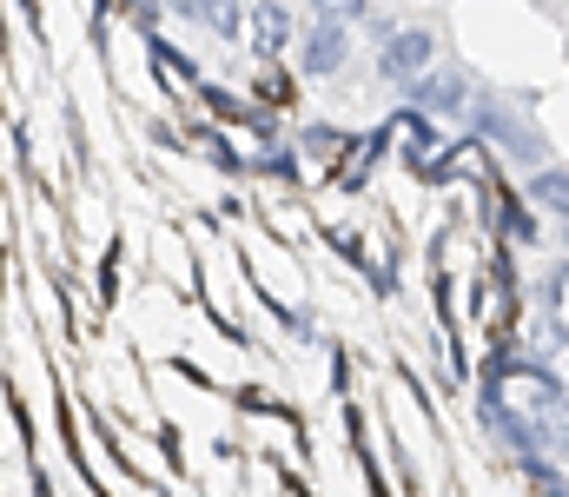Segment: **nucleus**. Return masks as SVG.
Here are the masks:
<instances>
[{
  "instance_id": "obj_13",
  "label": "nucleus",
  "mask_w": 569,
  "mask_h": 497,
  "mask_svg": "<svg viewBox=\"0 0 569 497\" xmlns=\"http://www.w3.org/2000/svg\"><path fill=\"white\" fill-rule=\"evenodd\" d=\"M557 239H563V252H569V219H563V232H557Z\"/></svg>"
},
{
  "instance_id": "obj_3",
  "label": "nucleus",
  "mask_w": 569,
  "mask_h": 497,
  "mask_svg": "<svg viewBox=\"0 0 569 497\" xmlns=\"http://www.w3.org/2000/svg\"><path fill=\"white\" fill-rule=\"evenodd\" d=\"M411 100H418V113H430V120H463L470 107H477V87H470V67H430L425 80L411 87Z\"/></svg>"
},
{
  "instance_id": "obj_10",
  "label": "nucleus",
  "mask_w": 569,
  "mask_h": 497,
  "mask_svg": "<svg viewBox=\"0 0 569 497\" xmlns=\"http://www.w3.org/2000/svg\"><path fill=\"white\" fill-rule=\"evenodd\" d=\"M305 7H311V20H338V27L371 20V0H305Z\"/></svg>"
},
{
  "instance_id": "obj_8",
  "label": "nucleus",
  "mask_w": 569,
  "mask_h": 497,
  "mask_svg": "<svg viewBox=\"0 0 569 497\" xmlns=\"http://www.w3.org/2000/svg\"><path fill=\"white\" fill-rule=\"evenodd\" d=\"M530 418H537V431H543V451H563L569 458V391H543Z\"/></svg>"
},
{
  "instance_id": "obj_7",
  "label": "nucleus",
  "mask_w": 569,
  "mask_h": 497,
  "mask_svg": "<svg viewBox=\"0 0 569 497\" xmlns=\"http://www.w3.org/2000/svg\"><path fill=\"white\" fill-rule=\"evenodd\" d=\"M523 199L563 226V219H569V166H537V172L523 179Z\"/></svg>"
},
{
  "instance_id": "obj_9",
  "label": "nucleus",
  "mask_w": 569,
  "mask_h": 497,
  "mask_svg": "<svg viewBox=\"0 0 569 497\" xmlns=\"http://www.w3.org/2000/svg\"><path fill=\"white\" fill-rule=\"evenodd\" d=\"M199 27H206L212 40H239V33L252 27V7H246V0H206Z\"/></svg>"
},
{
  "instance_id": "obj_4",
  "label": "nucleus",
  "mask_w": 569,
  "mask_h": 497,
  "mask_svg": "<svg viewBox=\"0 0 569 497\" xmlns=\"http://www.w3.org/2000/svg\"><path fill=\"white\" fill-rule=\"evenodd\" d=\"M345 60H351V27L311 20V27L298 33V73H305V80H338Z\"/></svg>"
},
{
  "instance_id": "obj_5",
  "label": "nucleus",
  "mask_w": 569,
  "mask_h": 497,
  "mask_svg": "<svg viewBox=\"0 0 569 497\" xmlns=\"http://www.w3.org/2000/svg\"><path fill=\"white\" fill-rule=\"evenodd\" d=\"M483 425L523 458V465H543V431H537V418H523V411H510V405H497V398H483Z\"/></svg>"
},
{
  "instance_id": "obj_1",
  "label": "nucleus",
  "mask_w": 569,
  "mask_h": 497,
  "mask_svg": "<svg viewBox=\"0 0 569 497\" xmlns=\"http://www.w3.org/2000/svg\"><path fill=\"white\" fill-rule=\"evenodd\" d=\"M470 120H477V133H483L490 147H503V160L530 166V172H537V166H550V160H543V133L530 127L523 100H503V93H477Z\"/></svg>"
},
{
  "instance_id": "obj_12",
  "label": "nucleus",
  "mask_w": 569,
  "mask_h": 497,
  "mask_svg": "<svg viewBox=\"0 0 569 497\" xmlns=\"http://www.w3.org/2000/svg\"><path fill=\"white\" fill-rule=\"evenodd\" d=\"M166 7H172V13H186V20H199V13H206V0H166Z\"/></svg>"
},
{
  "instance_id": "obj_14",
  "label": "nucleus",
  "mask_w": 569,
  "mask_h": 497,
  "mask_svg": "<svg viewBox=\"0 0 569 497\" xmlns=\"http://www.w3.org/2000/svg\"><path fill=\"white\" fill-rule=\"evenodd\" d=\"M563 478H569V471H563Z\"/></svg>"
},
{
  "instance_id": "obj_11",
  "label": "nucleus",
  "mask_w": 569,
  "mask_h": 497,
  "mask_svg": "<svg viewBox=\"0 0 569 497\" xmlns=\"http://www.w3.org/2000/svg\"><path fill=\"white\" fill-rule=\"evenodd\" d=\"M537 299H543V306H563L569 299V266H550V272L537 279Z\"/></svg>"
},
{
  "instance_id": "obj_6",
  "label": "nucleus",
  "mask_w": 569,
  "mask_h": 497,
  "mask_svg": "<svg viewBox=\"0 0 569 497\" xmlns=\"http://www.w3.org/2000/svg\"><path fill=\"white\" fill-rule=\"evenodd\" d=\"M246 40H252V53H284L291 47V7L284 0H252V27H246Z\"/></svg>"
},
{
  "instance_id": "obj_2",
  "label": "nucleus",
  "mask_w": 569,
  "mask_h": 497,
  "mask_svg": "<svg viewBox=\"0 0 569 497\" xmlns=\"http://www.w3.org/2000/svg\"><path fill=\"white\" fill-rule=\"evenodd\" d=\"M430 67H437V33L418 27V20L378 40V80H385V87H405V93H411Z\"/></svg>"
}]
</instances>
